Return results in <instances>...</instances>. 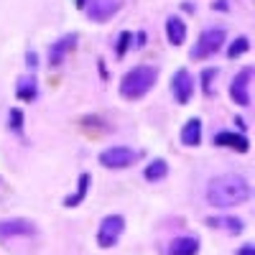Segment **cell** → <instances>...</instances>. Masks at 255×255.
<instances>
[{"instance_id": "6da1fadb", "label": "cell", "mask_w": 255, "mask_h": 255, "mask_svg": "<svg viewBox=\"0 0 255 255\" xmlns=\"http://www.w3.org/2000/svg\"><path fill=\"white\" fill-rule=\"evenodd\" d=\"M250 197H253V189L243 174H222L217 179H212L207 186V202L212 207H220V209L240 207Z\"/></svg>"}, {"instance_id": "7a4b0ae2", "label": "cell", "mask_w": 255, "mask_h": 255, "mask_svg": "<svg viewBox=\"0 0 255 255\" xmlns=\"http://www.w3.org/2000/svg\"><path fill=\"white\" fill-rule=\"evenodd\" d=\"M156 79H158V69L145 67V64L133 67V69H128L120 79V95L125 100H140L143 95H148L153 90Z\"/></svg>"}, {"instance_id": "3957f363", "label": "cell", "mask_w": 255, "mask_h": 255, "mask_svg": "<svg viewBox=\"0 0 255 255\" xmlns=\"http://www.w3.org/2000/svg\"><path fill=\"white\" fill-rule=\"evenodd\" d=\"M225 44V31L222 28H207L199 38H197V44L194 49H191V59H209V56H215Z\"/></svg>"}, {"instance_id": "277c9868", "label": "cell", "mask_w": 255, "mask_h": 255, "mask_svg": "<svg viewBox=\"0 0 255 255\" xmlns=\"http://www.w3.org/2000/svg\"><path fill=\"white\" fill-rule=\"evenodd\" d=\"M123 230H125V220L120 215H108L102 222H100V230H97V245L102 250H108V248H115L120 235H123Z\"/></svg>"}, {"instance_id": "5b68a950", "label": "cell", "mask_w": 255, "mask_h": 255, "mask_svg": "<svg viewBox=\"0 0 255 255\" xmlns=\"http://www.w3.org/2000/svg\"><path fill=\"white\" fill-rule=\"evenodd\" d=\"M135 158H138V153L128 145H113V148H105L100 153V163L105 168H128Z\"/></svg>"}, {"instance_id": "8992f818", "label": "cell", "mask_w": 255, "mask_h": 255, "mask_svg": "<svg viewBox=\"0 0 255 255\" xmlns=\"http://www.w3.org/2000/svg\"><path fill=\"white\" fill-rule=\"evenodd\" d=\"M250 77H253V67H245L235 74V79H232V84H230V97L235 100V105H243V108L250 105V92H248Z\"/></svg>"}, {"instance_id": "52a82bcc", "label": "cell", "mask_w": 255, "mask_h": 255, "mask_svg": "<svg viewBox=\"0 0 255 255\" xmlns=\"http://www.w3.org/2000/svg\"><path fill=\"white\" fill-rule=\"evenodd\" d=\"M171 92H174L179 105H189L191 95H194V79H191V74L186 69H179L171 77Z\"/></svg>"}, {"instance_id": "ba28073f", "label": "cell", "mask_w": 255, "mask_h": 255, "mask_svg": "<svg viewBox=\"0 0 255 255\" xmlns=\"http://www.w3.org/2000/svg\"><path fill=\"white\" fill-rule=\"evenodd\" d=\"M33 232H36V227L28 220H20V217H15V220H0V240L28 238V235H33Z\"/></svg>"}, {"instance_id": "9c48e42d", "label": "cell", "mask_w": 255, "mask_h": 255, "mask_svg": "<svg viewBox=\"0 0 255 255\" xmlns=\"http://www.w3.org/2000/svg\"><path fill=\"white\" fill-rule=\"evenodd\" d=\"M74 46H77V33H67V36H61L59 41H54L51 49H49V64L51 67H59V64L64 61V56H67Z\"/></svg>"}, {"instance_id": "30bf717a", "label": "cell", "mask_w": 255, "mask_h": 255, "mask_svg": "<svg viewBox=\"0 0 255 255\" xmlns=\"http://www.w3.org/2000/svg\"><path fill=\"white\" fill-rule=\"evenodd\" d=\"M118 10H120V0H92L87 15H90L92 20H97V23H102V20L113 18Z\"/></svg>"}, {"instance_id": "8fae6325", "label": "cell", "mask_w": 255, "mask_h": 255, "mask_svg": "<svg viewBox=\"0 0 255 255\" xmlns=\"http://www.w3.org/2000/svg\"><path fill=\"white\" fill-rule=\"evenodd\" d=\"M212 143H215V145H220V148H235L238 153H248V148H250V143H248V138H245V135L230 133V130H222V133H217Z\"/></svg>"}, {"instance_id": "7c38bea8", "label": "cell", "mask_w": 255, "mask_h": 255, "mask_svg": "<svg viewBox=\"0 0 255 255\" xmlns=\"http://www.w3.org/2000/svg\"><path fill=\"white\" fill-rule=\"evenodd\" d=\"M166 38L171 46H181L186 41V23L179 18V15H171L166 20Z\"/></svg>"}, {"instance_id": "4fadbf2b", "label": "cell", "mask_w": 255, "mask_h": 255, "mask_svg": "<svg viewBox=\"0 0 255 255\" xmlns=\"http://www.w3.org/2000/svg\"><path fill=\"white\" fill-rule=\"evenodd\" d=\"M181 143L189 145V148H194V145L202 143V120L199 118L186 120V125L181 128Z\"/></svg>"}, {"instance_id": "5bb4252c", "label": "cell", "mask_w": 255, "mask_h": 255, "mask_svg": "<svg viewBox=\"0 0 255 255\" xmlns=\"http://www.w3.org/2000/svg\"><path fill=\"white\" fill-rule=\"evenodd\" d=\"M197 253H199L197 238H176L171 243V255H197Z\"/></svg>"}, {"instance_id": "9a60e30c", "label": "cell", "mask_w": 255, "mask_h": 255, "mask_svg": "<svg viewBox=\"0 0 255 255\" xmlns=\"http://www.w3.org/2000/svg\"><path fill=\"white\" fill-rule=\"evenodd\" d=\"M166 174H168V163L163 158H153L143 171L145 181H161V179H166Z\"/></svg>"}, {"instance_id": "2e32d148", "label": "cell", "mask_w": 255, "mask_h": 255, "mask_svg": "<svg viewBox=\"0 0 255 255\" xmlns=\"http://www.w3.org/2000/svg\"><path fill=\"white\" fill-rule=\"evenodd\" d=\"M90 174H82L79 176V186H77V194L74 197H67V199H64V207H79L82 202H84V197H87V189H90Z\"/></svg>"}, {"instance_id": "e0dca14e", "label": "cell", "mask_w": 255, "mask_h": 255, "mask_svg": "<svg viewBox=\"0 0 255 255\" xmlns=\"http://www.w3.org/2000/svg\"><path fill=\"white\" fill-rule=\"evenodd\" d=\"M207 225L225 227L227 232H235V235H240V232H243V220H238V217H209Z\"/></svg>"}, {"instance_id": "ac0fdd59", "label": "cell", "mask_w": 255, "mask_h": 255, "mask_svg": "<svg viewBox=\"0 0 255 255\" xmlns=\"http://www.w3.org/2000/svg\"><path fill=\"white\" fill-rule=\"evenodd\" d=\"M18 97L23 100V102L36 100V79H20V84H18Z\"/></svg>"}, {"instance_id": "d6986e66", "label": "cell", "mask_w": 255, "mask_h": 255, "mask_svg": "<svg viewBox=\"0 0 255 255\" xmlns=\"http://www.w3.org/2000/svg\"><path fill=\"white\" fill-rule=\"evenodd\" d=\"M248 49H250V41H248V36H240V38H235V41L230 44L227 56H230V59H238V56H243Z\"/></svg>"}, {"instance_id": "ffe728a7", "label": "cell", "mask_w": 255, "mask_h": 255, "mask_svg": "<svg viewBox=\"0 0 255 255\" xmlns=\"http://www.w3.org/2000/svg\"><path fill=\"white\" fill-rule=\"evenodd\" d=\"M130 41H133V33L130 31H123L120 36H118V56H125V51H128V46H130Z\"/></svg>"}, {"instance_id": "44dd1931", "label": "cell", "mask_w": 255, "mask_h": 255, "mask_svg": "<svg viewBox=\"0 0 255 255\" xmlns=\"http://www.w3.org/2000/svg\"><path fill=\"white\" fill-rule=\"evenodd\" d=\"M10 128H13V130H18V133H20V128H23V113H20L18 108L10 110Z\"/></svg>"}, {"instance_id": "7402d4cb", "label": "cell", "mask_w": 255, "mask_h": 255, "mask_svg": "<svg viewBox=\"0 0 255 255\" xmlns=\"http://www.w3.org/2000/svg\"><path fill=\"white\" fill-rule=\"evenodd\" d=\"M212 77H217V69H204V74H202V84H204V92L209 95L212 92Z\"/></svg>"}, {"instance_id": "603a6c76", "label": "cell", "mask_w": 255, "mask_h": 255, "mask_svg": "<svg viewBox=\"0 0 255 255\" xmlns=\"http://www.w3.org/2000/svg\"><path fill=\"white\" fill-rule=\"evenodd\" d=\"M26 61H28V67H31V69H36V67H38V56H36V51H28V54H26Z\"/></svg>"}, {"instance_id": "cb8c5ba5", "label": "cell", "mask_w": 255, "mask_h": 255, "mask_svg": "<svg viewBox=\"0 0 255 255\" xmlns=\"http://www.w3.org/2000/svg\"><path fill=\"white\" fill-rule=\"evenodd\" d=\"M238 255H255V248H253V245H243Z\"/></svg>"}, {"instance_id": "d4e9b609", "label": "cell", "mask_w": 255, "mask_h": 255, "mask_svg": "<svg viewBox=\"0 0 255 255\" xmlns=\"http://www.w3.org/2000/svg\"><path fill=\"white\" fill-rule=\"evenodd\" d=\"M215 8H217V10H227V0H217Z\"/></svg>"}, {"instance_id": "484cf974", "label": "cell", "mask_w": 255, "mask_h": 255, "mask_svg": "<svg viewBox=\"0 0 255 255\" xmlns=\"http://www.w3.org/2000/svg\"><path fill=\"white\" fill-rule=\"evenodd\" d=\"M74 5H77L79 10H84V8H87V0H74Z\"/></svg>"}, {"instance_id": "4316f807", "label": "cell", "mask_w": 255, "mask_h": 255, "mask_svg": "<svg viewBox=\"0 0 255 255\" xmlns=\"http://www.w3.org/2000/svg\"><path fill=\"white\" fill-rule=\"evenodd\" d=\"M145 44V33H138V44L135 46H143Z\"/></svg>"}]
</instances>
